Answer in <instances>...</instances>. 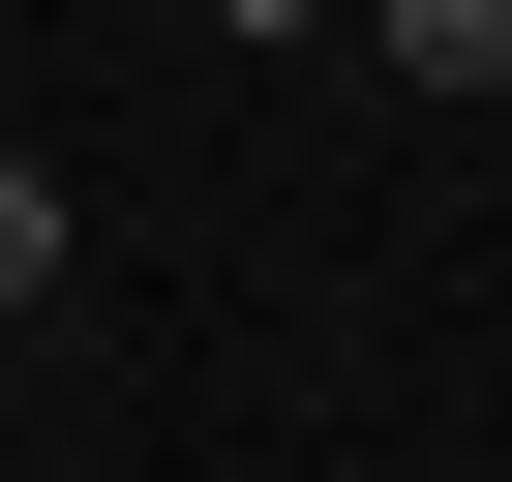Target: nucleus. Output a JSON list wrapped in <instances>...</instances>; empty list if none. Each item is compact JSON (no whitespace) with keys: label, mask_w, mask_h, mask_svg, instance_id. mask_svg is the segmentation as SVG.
Segmentation results:
<instances>
[{"label":"nucleus","mask_w":512,"mask_h":482,"mask_svg":"<svg viewBox=\"0 0 512 482\" xmlns=\"http://www.w3.org/2000/svg\"><path fill=\"white\" fill-rule=\"evenodd\" d=\"M362 61H422V91H512V0H362Z\"/></svg>","instance_id":"f257e3e1"},{"label":"nucleus","mask_w":512,"mask_h":482,"mask_svg":"<svg viewBox=\"0 0 512 482\" xmlns=\"http://www.w3.org/2000/svg\"><path fill=\"white\" fill-rule=\"evenodd\" d=\"M31 272H61V181H31V151H0V302H31Z\"/></svg>","instance_id":"f03ea898"},{"label":"nucleus","mask_w":512,"mask_h":482,"mask_svg":"<svg viewBox=\"0 0 512 482\" xmlns=\"http://www.w3.org/2000/svg\"><path fill=\"white\" fill-rule=\"evenodd\" d=\"M211 31H332V0H211Z\"/></svg>","instance_id":"7ed1b4c3"},{"label":"nucleus","mask_w":512,"mask_h":482,"mask_svg":"<svg viewBox=\"0 0 512 482\" xmlns=\"http://www.w3.org/2000/svg\"><path fill=\"white\" fill-rule=\"evenodd\" d=\"M0 332H31V302H0Z\"/></svg>","instance_id":"20e7f679"}]
</instances>
